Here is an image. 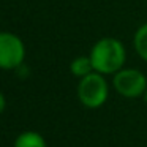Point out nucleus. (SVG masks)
<instances>
[{"label":"nucleus","instance_id":"nucleus-4","mask_svg":"<svg viewBox=\"0 0 147 147\" xmlns=\"http://www.w3.org/2000/svg\"><path fill=\"white\" fill-rule=\"evenodd\" d=\"M26 59V46L18 35L0 32V70H18Z\"/></svg>","mask_w":147,"mask_h":147},{"label":"nucleus","instance_id":"nucleus-7","mask_svg":"<svg viewBox=\"0 0 147 147\" xmlns=\"http://www.w3.org/2000/svg\"><path fill=\"white\" fill-rule=\"evenodd\" d=\"M134 49L138 55L147 62V24L141 26L134 35Z\"/></svg>","mask_w":147,"mask_h":147},{"label":"nucleus","instance_id":"nucleus-5","mask_svg":"<svg viewBox=\"0 0 147 147\" xmlns=\"http://www.w3.org/2000/svg\"><path fill=\"white\" fill-rule=\"evenodd\" d=\"M13 147H48V144L43 134H40L38 131L27 130L18 134V138L13 142Z\"/></svg>","mask_w":147,"mask_h":147},{"label":"nucleus","instance_id":"nucleus-2","mask_svg":"<svg viewBox=\"0 0 147 147\" xmlns=\"http://www.w3.org/2000/svg\"><path fill=\"white\" fill-rule=\"evenodd\" d=\"M109 96V86L105 79V74L96 71L79 79L78 84V98L81 105L89 109H98L106 103Z\"/></svg>","mask_w":147,"mask_h":147},{"label":"nucleus","instance_id":"nucleus-1","mask_svg":"<svg viewBox=\"0 0 147 147\" xmlns=\"http://www.w3.org/2000/svg\"><path fill=\"white\" fill-rule=\"evenodd\" d=\"M93 71L100 74H115L122 70L127 59L125 48L115 38H101L93 45L90 51Z\"/></svg>","mask_w":147,"mask_h":147},{"label":"nucleus","instance_id":"nucleus-9","mask_svg":"<svg viewBox=\"0 0 147 147\" xmlns=\"http://www.w3.org/2000/svg\"><path fill=\"white\" fill-rule=\"evenodd\" d=\"M142 96H144V101L147 103V89H146V92H144V95H142Z\"/></svg>","mask_w":147,"mask_h":147},{"label":"nucleus","instance_id":"nucleus-8","mask_svg":"<svg viewBox=\"0 0 147 147\" xmlns=\"http://www.w3.org/2000/svg\"><path fill=\"white\" fill-rule=\"evenodd\" d=\"M5 108H7V100H5V95L2 92H0V114L5 111Z\"/></svg>","mask_w":147,"mask_h":147},{"label":"nucleus","instance_id":"nucleus-6","mask_svg":"<svg viewBox=\"0 0 147 147\" xmlns=\"http://www.w3.org/2000/svg\"><path fill=\"white\" fill-rule=\"evenodd\" d=\"M70 70H71V73H73L76 78L82 79V78L87 76V74L93 73L92 60H90V57H84V55L82 57H76L73 62H71Z\"/></svg>","mask_w":147,"mask_h":147},{"label":"nucleus","instance_id":"nucleus-3","mask_svg":"<svg viewBox=\"0 0 147 147\" xmlns=\"http://www.w3.org/2000/svg\"><path fill=\"white\" fill-rule=\"evenodd\" d=\"M112 87L123 98H138L146 92L147 78L136 68H122L112 78Z\"/></svg>","mask_w":147,"mask_h":147}]
</instances>
